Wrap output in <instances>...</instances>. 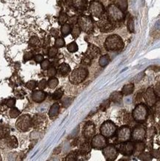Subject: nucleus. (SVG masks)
Returning <instances> with one entry per match:
<instances>
[{
	"instance_id": "55",
	"label": "nucleus",
	"mask_w": 160,
	"mask_h": 161,
	"mask_svg": "<svg viewBox=\"0 0 160 161\" xmlns=\"http://www.w3.org/2000/svg\"><path fill=\"white\" fill-rule=\"evenodd\" d=\"M71 102V100L69 98L64 99V100H62L63 106H64V107H67L69 105H70Z\"/></svg>"
},
{
	"instance_id": "8",
	"label": "nucleus",
	"mask_w": 160,
	"mask_h": 161,
	"mask_svg": "<svg viewBox=\"0 0 160 161\" xmlns=\"http://www.w3.org/2000/svg\"><path fill=\"white\" fill-rule=\"evenodd\" d=\"M116 131H117V127L111 120L105 121L100 127V134H102L106 138L112 137L116 134Z\"/></svg>"
},
{
	"instance_id": "47",
	"label": "nucleus",
	"mask_w": 160,
	"mask_h": 161,
	"mask_svg": "<svg viewBox=\"0 0 160 161\" xmlns=\"http://www.w3.org/2000/svg\"><path fill=\"white\" fill-rule=\"evenodd\" d=\"M135 149L136 150V152H142L144 151V149H145V144L143 143H142V141H139L135 145Z\"/></svg>"
},
{
	"instance_id": "12",
	"label": "nucleus",
	"mask_w": 160,
	"mask_h": 161,
	"mask_svg": "<svg viewBox=\"0 0 160 161\" xmlns=\"http://www.w3.org/2000/svg\"><path fill=\"white\" fill-rule=\"evenodd\" d=\"M119 153L125 156H130L133 154L134 150H135V145L133 142H122L120 144L118 145L117 148Z\"/></svg>"
},
{
	"instance_id": "57",
	"label": "nucleus",
	"mask_w": 160,
	"mask_h": 161,
	"mask_svg": "<svg viewBox=\"0 0 160 161\" xmlns=\"http://www.w3.org/2000/svg\"><path fill=\"white\" fill-rule=\"evenodd\" d=\"M159 156V152H158V151H156V150L153 151V155H152V157H156V158H157Z\"/></svg>"
},
{
	"instance_id": "7",
	"label": "nucleus",
	"mask_w": 160,
	"mask_h": 161,
	"mask_svg": "<svg viewBox=\"0 0 160 161\" xmlns=\"http://www.w3.org/2000/svg\"><path fill=\"white\" fill-rule=\"evenodd\" d=\"M88 10L90 14L93 17L100 19L103 17L105 14V8L102 3L97 0H93L89 4Z\"/></svg>"
},
{
	"instance_id": "17",
	"label": "nucleus",
	"mask_w": 160,
	"mask_h": 161,
	"mask_svg": "<svg viewBox=\"0 0 160 161\" xmlns=\"http://www.w3.org/2000/svg\"><path fill=\"white\" fill-rule=\"evenodd\" d=\"M100 53H101V51L97 46H96L93 44H89L87 51L85 53V56L92 60L97 58L99 56Z\"/></svg>"
},
{
	"instance_id": "43",
	"label": "nucleus",
	"mask_w": 160,
	"mask_h": 161,
	"mask_svg": "<svg viewBox=\"0 0 160 161\" xmlns=\"http://www.w3.org/2000/svg\"><path fill=\"white\" fill-rule=\"evenodd\" d=\"M51 66V62L49 61V60H43V61L40 63V66L42 70H48L50 68Z\"/></svg>"
},
{
	"instance_id": "48",
	"label": "nucleus",
	"mask_w": 160,
	"mask_h": 161,
	"mask_svg": "<svg viewBox=\"0 0 160 161\" xmlns=\"http://www.w3.org/2000/svg\"><path fill=\"white\" fill-rule=\"evenodd\" d=\"M47 86H48V81L45 79H42L39 82L37 87H38L40 90H44L45 89H46Z\"/></svg>"
},
{
	"instance_id": "37",
	"label": "nucleus",
	"mask_w": 160,
	"mask_h": 161,
	"mask_svg": "<svg viewBox=\"0 0 160 161\" xmlns=\"http://www.w3.org/2000/svg\"><path fill=\"white\" fill-rule=\"evenodd\" d=\"M63 94H64V92H63L62 89H57V90L55 91L54 93L53 94V96H52L53 100H60V99L62 97Z\"/></svg>"
},
{
	"instance_id": "23",
	"label": "nucleus",
	"mask_w": 160,
	"mask_h": 161,
	"mask_svg": "<svg viewBox=\"0 0 160 161\" xmlns=\"http://www.w3.org/2000/svg\"><path fill=\"white\" fill-rule=\"evenodd\" d=\"M91 145L88 142H85L82 143L80 146V149L78 151V155L80 156H85L90 153L91 151ZM79 157V156H78Z\"/></svg>"
},
{
	"instance_id": "34",
	"label": "nucleus",
	"mask_w": 160,
	"mask_h": 161,
	"mask_svg": "<svg viewBox=\"0 0 160 161\" xmlns=\"http://www.w3.org/2000/svg\"><path fill=\"white\" fill-rule=\"evenodd\" d=\"M116 5L122 11H126L127 8V0H116Z\"/></svg>"
},
{
	"instance_id": "44",
	"label": "nucleus",
	"mask_w": 160,
	"mask_h": 161,
	"mask_svg": "<svg viewBox=\"0 0 160 161\" xmlns=\"http://www.w3.org/2000/svg\"><path fill=\"white\" fill-rule=\"evenodd\" d=\"M16 98H9L8 100H5V105L6 106L8 107V108H13V107L15 106L16 105Z\"/></svg>"
},
{
	"instance_id": "18",
	"label": "nucleus",
	"mask_w": 160,
	"mask_h": 161,
	"mask_svg": "<svg viewBox=\"0 0 160 161\" xmlns=\"http://www.w3.org/2000/svg\"><path fill=\"white\" fill-rule=\"evenodd\" d=\"M144 98L145 102L149 106H153L155 105L156 102V94L155 93L154 90L152 88H148L144 94Z\"/></svg>"
},
{
	"instance_id": "40",
	"label": "nucleus",
	"mask_w": 160,
	"mask_h": 161,
	"mask_svg": "<svg viewBox=\"0 0 160 161\" xmlns=\"http://www.w3.org/2000/svg\"><path fill=\"white\" fill-rule=\"evenodd\" d=\"M139 158L141 160H151L152 155L148 152H142L139 156Z\"/></svg>"
},
{
	"instance_id": "33",
	"label": "nucleus",
	"mask_w": 160,
	"mask_h": 161,
	"mask_svg": "<svg viewBox=\"0 0 160 161\" xmlns=\"http://www.w3.org/2000/svg\"><path fill=\"white\" fill-rule=\"evenodd\" d=\"M67 49L71 53H75L79 49L78 45H77L76 42H72V43H71L67 45Z\"/></svg>"
},
{
	"instance_id": "39",
	"label": "nucleus",
	"mask_w": 160,
	"mask_h": 161,
	"mask_svg": "<svg viewBox=\"0 0 160 161\" xmlns=\"http://www.w3.org/2000/svg\"><path fill=\"white\" fill-rule=\"evenodd\" d=\"M57 53H58V48L55 46L50 48L48 52V55L50 58L55 57Z\"/></svg>"
},
{
	"instance_id": "2",
	"label": "nucleus",
	"mask_w": 160,
	"mask_h": 161,
	"mask_svg": "<svg viewBox=\"0 0 160 161\" xmlns=\"http://www.w3.org/2000/svg\"><path fill=\"white\" fill-rule=\"evenodd\" d=\"M88 74L89 72L87 68L84 67L75 68L69 75V80L74 85H78L86 79Z\"/></svg>"
},
{
	"instance_id": "24",
	"label": "nucleus",
	"mask_w": 160,
	"mask_h": 161,
	"mask_svg": "<svg viewBox=\"0 0 160 161\" xmlns=\"http://www.w3.org/2000/svg\"><path fill=\"white\" fill-rule=\"evenodd\" d=\"M71 69L70 66L67 63H62L61 65H59V67H58L57 72L60 74L61 76H65L67 75H68L70 74Z\"/></svg>"
},
{
	"instance_id": "4",
	"label": "nucleus",
	"mask_w": 160,
	"mask_h": 161,
	"mask_svg": "<svg viewBox=\"0 0 160 161\" xmlns=\"http://www.w3.org/2000/svg\"><path fill=\"white\" fill-rule=\"evenodd\" d=\"M107 17L113 22H121L124 19V14L116 5L111 4L107 8Z\"/></svg>"
},
{
	"instance_id": "49",
	"label": "nucleus",
	"mask_w": 160,
	"mask_h": 161,
	"mask_svg": "<svg viewBox=\"0 0 160 161\" xmlns=\"http://www.w3.org/2000/svg\"><path fill=\"white\" fill-rule=\"evenodd\" d=\"M56 73H57V70L54 67H51L48 69V72H47V75L49 77H53V76H56Z\"/></svg>"
},
{
	"instance_id": "27",
	"label": "nucleus",
	"mask_w": 160,
	"mask_h": 161,
	"mask_svg": "<svg viewBox=\"0 0 160 161\" xmlns=\"http://www.w3.org/2000/svg\"><path fill=\"white\" fill-rule=\"evenodd\" d=\"M134 91V85L133 83H128L127 85H124L122 89V93L124 96L130 95Z\"/></svg>"
},
{
	"instance_id": "51",
	"label": "nucleus",
	"mask_w": 160,
	"mask_h": 161,
	"mask_svg": "<svg viewBox=\"0 0 160 161\" xmlns=\"http://www.w3.org/2000/svg\"><path fill=\"white\" fill-rule=\"evenodd\" d=\"M82 64L86 66H90V64H91V60H90L87 56H84V57L82 60Z\"/></svg>"
},
{
	"instance_id": "29",
	"label": "nucleus",
	"mask_w": 160,
	"mask_h": 161,
	"mask_svg": "<svg viewBox=\"0 0 160 161\" xmlns=\"http://www.w3.org/2000/svg\"><path fill=\"white\" fill-rule=\"evenodd\" d=\"M71 30H72V27H71V25L70 24L65 23L62 25L61 33H62V35L63 37H67V36H68L71 33Z\"/></svg>"
},
{
	"instance_id": "56",
	"label": "nucleus",
	"mask_w": 160,
	"mask_h": 161,
	"mask_svg": "<svg viewBox=\"0 0 160 161\" xmlns=\"http://www.w3.org/2000/svg\"><path fill=\"white\" fill-rule=\"evenodd\" d=\"M156 113L160 116V102H158L157 103H156Z\"/></svg>"
},
{
	"instance_id": "14",
	"label": "nucleus",
	"mask_w": 160,
	"mask_h": 161,
	"mask_svg": "<svg viewBox=\"0 0 160 161\" xmlns=\"http://www.w3.org/2000/svg\"><path fill=\"white\" fill-rule=\"evenodd\" d=\"M82 134L86 140H91L96 134V126L91 121H88L84 125Z\"/></svg>"
},
{
	"instance_id": "9",
	"label": "nucleus",
	"mask_w": 160,
	"mask_h": 161,
	"mask_svg": "<svg viewBox=\"0 0 160 161\" xmlns=\"http://www.w3.org/2000/svg\"><path fill=\"white\" fill-rule=\"evenodd\" d=\"M91 147L94 149H103L108 145L107 138L102 134H95L94 137L91 139Z\"/></svg>"
},
{
	"instance_id": "54",
	"label": "nucleus",
	"mask_w": 160,
	"mask_h": 161,
	"mask_svg": "<svg viewBox=\"0 0 160 161\" xmlns=\"http://www.w3.org/2000/svg\"><path fill=\"white\" fill-rule=\"evenodd\" d=\"M153 90H154L156 94H157L158 96L160 97V82H158V83L156 84V86H155V89H153Z\"/></svg>"
},
{
	"instance_id": "11",
	"label": "nucleus",
	"mask_w": 160,
	"mask_h": 161,
	"mask_svg": "<svg viewBox=\"0 0 160 161\" xmlns=\"http://www.w3.org/2000/svg\"><path fill=\"white\" fill-rule=\"evenodd\" d=\"M97 25L100 31L102 33H108L114 29V22L110 20L108 17H102L100 18L99 21L97 22Z\"/></svg>"
},
{
	"instance_id": "1",
	"label": "nucleus",
	"mask_w": 160,
	"mask_h": 161,
	"mask_svg": "<svg viewBox=\"0 0 160 161\" xmlns=\"http://www.w3.org/2000/svg\"><path fill=\"white\" fill-rule=\"evenodd\" d=\"M124 42L117 34H111L105 39L104 43L105 48L108 51H120L124 48Z\"/></svg>"
},
{
	"instance_id": "31",
	"label": "nucleus",
	"mask_w": 160,
	"mask_h": 161,
	"mask_svg": "<svg viewBox=\"0 0 160 161\" xmlns=\"http://www.w3.org/2000/svg\"><path fill=\"white\" fill-rule=\"evenodd\" d=\"M21 112L17 108H15V107H13V108H11V109H10L9 112H8V114H9V117L11 118L12 119H15V118H17L20 115Z\"/></svg>"
},
{
	"instance_id": "46",
	"label": "nucleus",
	"mask_w": 160,
	"mask_h": 161,
	"mask_svg": "<svg viewBox=\"0 0 160 161\" xmlns=\"http://www.w3.org/2000/svg\"><path fill=\"white\" fill-rule=\"evenodd\" d=\"M33 56H34V55H33V52L27 51V52H25V54H24L23 60H24V61H25V62L30 61V60H31L32 59H33Z\"/></svg>"
},
{
	"instance_id": "50",
	"label": "nucleus",
	"mask_w": 160,
	"mask_h": 161,
	"mask_svg": "<svg viewBox=\"0 0 160 161\" xmlns=\"http://www.w3.org/2000/svg\"><path fill=\"white\" fill-rule=\"evenodd\" d=\"M44 60V56L42 54L39 53V54H36L34 56H33V60L36 62V63H41Z\"/></svg>"
},
{
	"instance_id": "20",
	"label": "nucleus",
	"mask_w": 160,
	"mask_h": 161,
	"mask_svg": "<svg viewBox=\"0 0 160 161\" xmlns=\"http://www.w3.org/2000/svg\"><path fill=\"white\" fill-rule=\"evenodd\" d=\"M47 97V94L45 92H43L42 90H36L33 92V93L31 94V98L33 100V102H36V103H41L43 101H45V100Z\"/></svg>"
},
{
	"instance_id": "19",
	"label": "nucleus",
	"mask_w": 160,
	"mask_h": 161,
	"mask_svg": "<svg viewBox=\"0 0 160 161\" xmlns=\"http://www.w3.org/2000/svg\"><path fill=\"white\" fill-rule=\"evenodd\" d=\"M145 135H146V131L145 128L142 126H136L133 128V131L131 132L132 138L136 142L143 140Z\"/></svg>"
},
{
	"instance_id": "13",
	"label": "nucleus",
	"mask_w": 160,
	"mask_h": 161,
	"mask_svg": "<svg viewBox=\"0 0 160 161\" xmlns=\"http://www.w3.org/2000/svg\"><path fill=\"white\" fill-rule=\"evenodd\" d=\"M102 154L105 158L108 161H114L119 155V151L114 146H107L102 149Z\"/></svg>"
},
{
	"instance_id": "36",
	"label": "nucleus",
	"mask_w": 160,
	"mask_h": 161,
	"mask_svg": "<svg viewBox=\"0 0 160 161\" xmlns=\"http://www.w3.org/2000/svg\"><path fill=\"white\" fill-rule=\"evenodd\" d=\"M40 43V40L37 37H36V36H33V37H30V40H29V45L31 47H36L38 46L39 45Z\"/></svg>"
},
{
	"instance_id": "41",
	"label": "nucleus",
	"mask_w": 160,
	"mask_h": 161,
	"mask_svg": "<svg viewBox=\"0 0 160 161\" xmlns=\"http://www.w3.org/2000/svg\"><path fill=\"white\" fill-rule=\"evenodd\" d=\"M78 152H71L66 157V160H78Z\"/></svg>"
},
{
	"instance_id": "10",
	"label": "nucleus",
	"mask_w": 160,
	"mask_h": 161,
	"mask_svg": "<svg viewBox=\"0 0 160 161\" xmlns=\"http://www.w3.org/2000/svg\"><path fill=\"white\" fill-rule=\"evenodd\" d=\"M18 140L17 137L10 135L5 139L0 140V148L7 149H14L18 147Z\"/></svg>"
},
{
	"instance_id": "45",
	"label": "nucleus",
	"mask_w": 160,
	"mask_h": 161,
	"mask_svg": "<svg viewBox=\"0 0 160 161\" xmlns=\"http://www.w3.org/2000/svg\"><path fill=\"white\" fill-rule=\"evenodd\" d=\"M127 28L130 33H133L134 30H135V26H134V21L133 18H130L127 22Z\"/></svg>"
},
{
	"instance_id": "21",
	"label": "nucleus",
	"mask_w": 160,
	"mask_h": 161,
	"mask_svg": "<svg viewBox=\"0 0 160 161\" xmlns=\"http://www.w3.org/2000/svg\"><path fill=\"white\" fill-rule=\"evenodd\" d=\"M11 135V128L5 123H0V140L5 139Z\"/></svg>"
},
{
	"instance_id": "22",
	"label": "nucleus",
	"mask_w": 160,
	"mask_h": 161,
	"mask_svg": "<svg viewBox=\"0 0 160 161\" xmlns=\"http://www.w3.org/2000/svg\"><path fill=\"white\" fill-rule=\"evenodd\" d=\"M59 111H60V105H59V104L57 103V102L53 104L51 108H50L49 112H48V116H49L50 119L53 120V119L56 118L59 115Z\"/></svg>"
},
{
	"instance_id": "30",
	"label": "nucleus",
	"mask_w": 160,
	"mask_h": 161,
	"mask_svg": "<svg viewBox=\"0 0 160 161\" xmlns=\"http://www.w3.org/2000/svg\"><path fill=\"white\" fill-rule=\"evenodd\" d=\"M58 84H59V80H58L57 78L54 77V76L50 77V79L48 81V86L51 89H55L58 85Z\"/></svg>"
},
{
	"instance_id": "53",
	"label": "nucleus",
	"mask_w": 160,
	"mask_h": 161,
	"mask_svg": "<svg viewBox=\"0 0 160 161\" xmlns=\"http://www.w3.org/2000/svg\"><path fill=\"white\" fill-rule=\"evenodd\" d=\"M51 34L53 37H57L59 34V30H57V29L56 28H53L52 30L51 31Z\"/></svg>"
},
{
	"instance_id": "3",
	"label": "nucleus",
	"mask_w": 160,
	"mask_h": 161,
	"mask_svg": "<svg viewBox=\"0 0 160 161\" xmlns=\"http://www.w3.org/2000/svg\"><path fill=\"white\" fill-rule=\"evenodd\" d=\"M15 126L20 132H27L33 127L32 118L29 114H22L18 117Z\"/></svg>"
},
{
	"instance_id": "5",
	"label": "nucleus",
	"mask_w": 160,
	"mask_h": 161,
	"mask_svg": "<svg viewBox=\"0 0 160 161\" xmlns=\"http://www.w3.org/2000/svg\"><path fill=\"white\" fill-rule=\"evenodd\" d=\"M77 24L80 26L82 31L86 34H90L94 29V22L92 18L89 16L82 15L78 18Z\"/></svg>"
},
{
	"instance_id": "16",
	"label": "nucleus",
	"mask_w": 160,
	"mask_h": 161,
	"mask_svg": "<svg viewBox=\"0 0 160 161\" xmlns=\"http://www.w3.org/2000/svg\"><path fill=\"white\" fill-rule=\"evenodd\" d=\"M33 127L35 129H42L47 123V118L43 114H36L32 118Z\"/></svg>"
},
{
	"instance_id": "58",
	"label": "nucleus",
	"mask_w": 160,
	"mask_h": 161,
	"mask_svg": "<svg viewBox=\"0 0 160 161\" xmlns=\"http://www.w3.org/2000/svg\"><path fill=\"white\" fill-rule=\"evenodd\" d=\"M109 1H114V0H109Z\"/></svg>"
},
{
	"instance_id": "38",
	"label": "nucleus",
	"mask_w": 160,
	"mask_h": 161,
	"mask_svg": "<svg viewBox=\"0 0 160 161\" xmlns=\"http://www.w3.org/2000/svg\"><path fill=\"white\" fill-rule=\"evenodd\" d=\"M37 85H38V83H37V82L36 80H30L28 82H27L26 84H25V86H26L27 89L31 91L34 90L37 87Z\"/></svg>"
},
{
	"instance_id": "59",
	"label": "nucleus",
	"mask_w": 160,
	"mask_h": 161,
	"mask_svg": "<svg viewBox=\"0 0 160 161\" xmlns=\"http://www.w3.org/2000/svg\"><path fill=\"white\" fill-rule=\"evenodd\" d=\"M159 154H160V152H159Z\"/></svg>"
},
{
	"instance_id": "25",
	"label": "nucleus",
	"mask_w": 160,
	"mask_h": 161,
	"mask_svg": "<svg viewBox=\"0 0 160 161\" xmlns=\"http://www.w3.org/2000/svg\"><path fill=\"white\" fill-rule=\"evenodd\" d=\"M73 5L77 9L83 11L88 7V0H72Z\"/></svg>"
},
{
	"instance_id": "15",
	"label": "nucleus",
	"mask_w": 160,
	"mask_h": 161,
	"mask_svg": "<svg viewBox=\"0 0 160 161\" xmlns=\"http://www.w3.org/2000/svg\"><path fill=\"white\" fill-rule=\"evenodd\" d=\"M116 131L117 139L120 143L128 141L131 137V130L128 126H122Z\"/></svg>"
},
{
	"instance_id": "26",
	"label": "nucleus",
	"mask_w": 160,
	"mask_h": 161,
	"mask_svg": "<svg viewBox=\"0 0 160 161\" xmlns=\"http://www.w3.org/2000/svg\"><path fill=\"white\" fill-rule=\"evenodd\" d=\"M122 97H123V94L122 92H113L112 94L110 96V100L113 102H115V103H119L122 101Z\"/></svg>"
},
{
	"instance_id": "52",
	"label": "nucleus",
	"mask_w": 160,
	"mask_h": 161,
	"mask_svg": "<svg viewBox=\"0 0 160 161\" xmlns=\"http://www.w3.org/2000/svg\"><path fill=\"white\" fill-rule=\"evenodd\" d=\"M68 21L71 25H77V21H78V18L76 17V16H74V17H71L70 19H68Z\"/></svg>"
},
{
	"instance_id": "6",
	"label": "nucleus",
	"mask_w": 160,
	"mask_h": 161,
	"mask_svg": "<svg viewBox=\"0 0 160 161\" xmlns=\"http://www.w3.org/2000/svg\"><path fill=\"white\" fill-rule=\"evenodd\" d=\"M148 108L143 103H140L135 107L132 116L134 120L138 123H144L148 118Z\"/></svg>"
},
{
	"instance_id": "35",
	"label": "nucleus",
	"mask_w": 160,
	"mask_h": 161,
	"mask_svg": "<svg viewBox=\"0 0 160 161\" xmlns=\"http://www.w3.org/2000/svg\"><path fill=\"white\" fill-rule=\"evenodd\" d=\"M54 46L57 48H61L65 46V42H64V39L62 37H57L55 40Z\"/></svg>"
},
{
	"instance_id": "42",
	"label": "nucleus",
	"mask_w": 160,
	"mask_h": 161,
	"mask_svg": "<svg viewBox=\"0 0 160 161\" xmlns=\"http://www.w3.org/2000/svg\"><path fill=\"white\" fill-rule=\"evenodd\" d=\"M67 20H68V17H67V14H64V13H61L59 17V23L62 25L65 24Z\"/></svg>"
},
{
	"instance_id": "32",
	"label": "nucleus",
	"mask_w": 160,
	"mask_h": 161,
	"mask_svg": "<svg viewBox=\"0 0 160 161\" xmlns=\"http://www.w3.org/2000/svg\"><path fill=\"white\" fill-rule=\"evenodd\" d=\"M81 31H81L80 26H79L78 25H75L73 26L71 34L74 39H77V37L80 35Z\"/></svg>"
},
{
	"instance_id": "28",
	"label": "nucleus",
	"mask_w": 160,
	"mask_h": 161,
	"mask_svg": "<svg viewBox=\"0 0 160 161\" xmlns=\"http://www.w3.org/2000/svg\"><path fill=\"white\" fill-rule=\"evenodd\" d=\"M110 61H111V59H110L109 55H103V56H100L99 60V66H101L102 68H105L109 64Z\"/></svg>"
}]
</instances>
